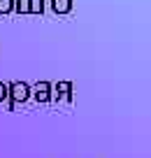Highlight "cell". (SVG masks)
Listing matches in <instances>:
<instances>
[{
	"label": "cell",
	"mask_w": 151,
	"mask_h": 158,
	"mask_svg": "<svg viewBox=\"0 0 151 158\" xmlns=\"http://www.w3.org/2000/svg\"><path fill=\"white\" fill-rule=\"evenodd\" d=\"M54 14H70L72 12V0H49Z\"/></svg>",
	"instance_id": "obj_3"
},
{
	"label": "cell",
	"mask_w": 151,
	"mask_h": 158,
	"mask_svg": "<svg viewBox=\"0 0 151 158\" xmlns=\"http://www.w3.org/2000/svg\"><path fill=\"white\" fill-rule=\"evenodd\" d=\"M5 100H10V93H7V84L0 81V102H5Z\"/></svg>",
	"instance_id": "obj_7"
},
{
	"label": "cell",
	"mask_w": 151,
	"mask_h": 158,
	"mask_svg": "<svg viewBox=\"0 0 151 158\" xmlns=\"http://www.w3.org/2000/svg\"><path fill=\"white\" fill-rule=\"evenodd\" d=\"M7 93L14 105H21L30 98V86L26 81H12V84H7Z\"/></svg>",
	"instance_id": "obj_1"
},
{
	"label": "cell",
	"mask_w": 151,
	"mask_h": 158,
	"mask_svg": "<svg viewBox=\"0 0 151 158\" xmlns=\"http://www.w3.org/2000/svg\"><path fill=\"white\" fill-rule=\"evenodd\" d=\"M30 95H33L37 102H42V105L49 102V100H51V84H49V81H37Z\"/></svg>",
	"instance_id": "obj_2"
},
{
	"label": "cell",
	"mask_w": 151,
	"mask_h": 158,
	"mask_svg": "<svg viewBox=\"0 0 151 158\" xmlns=\"http://www.w3.org/2000/svg\"><path fill=\"white\" fill-rule=\"evenodd\" d=\"M14 0H0V14H10Z\"/></svg>",
	"instance_id": "obj_6"
},
{
	"label": "cell",
	"mask_w": 151,
	"mask_h": 158,
	"mask_svg": "<svg viewBox=\"0 0 151 158\" xmlns=\"http://www.w3.org/2000/svg\"><path fill=\"white\" fill-rule=\"evenodd\" d=\"M12 12L16 14H30V0H14V5H12Z\"/></svg>",
	"instance_id": "obj_4"
},
{
	"label": "cell",
	"mask_w": 151,
	"mask_h": 158,
	"mask_svg": "<svg viewBox=\"0 0 151 158\" xmlns=\"http://www.w3.org/2000/svg\"><path fill=\"white\" fill-rule=\"evenodd\" d=\"M44 12V0H30V14H42Z\"/></svg>",
	"instance_id": "obj_5"
}]
</instances>
